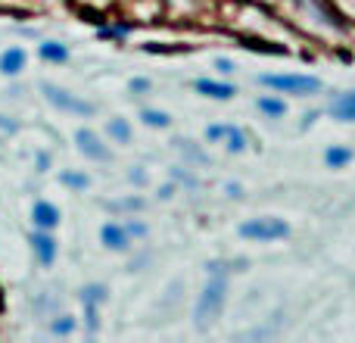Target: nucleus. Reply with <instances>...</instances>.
Masks as SVG:
<instances>
[{
  "label": "nucleus",
  "mask_w": 355,
  "mask_h": 343,
  "mask_svg": "<svg viewBox=\"0 0 355 343\" xmlns=\"http://www.w3.org/2000/svg\"><path fill=\"white\" fill-rule=\"evenodd\" d=\"M106 209H112V212H141L144 206H147V200L144 196H119V200H110L103 203Z\"/></svg>",
  "instance_id": "2eb2a0df"
},
{
  "label": "nucleus",
  "mask_w": 355,
  "mask_h": 343,
  "mask_svg": "<svg viewBox=\"0 0 355 343\" xmlns=\"http://www.w3.org/2000/svg\"><path fill=\"white\" fill-rule=\"evenodd\" d=\"M125 221V228H128V234L135 240H147L150 237V225L144 219H137V215H128V219H122Z\"/></svg>",
  "instance_id": "4be33fe9"
},
{
  "label": "nucleus",
  "mask_w": 355,
  "mask_h": 343,
  "mask_svg": "<svg viewBox=\"0 0 355 343\" xmlns=\"http://www.w3.org/2000/svg\"><path fill=\"white\" fill-rule=\"evenodd\" d=\"M75 144H78L81 153H85L87 160H94V162H110L112 160V153H110V147L103 144V137H100L97 131H91V128L75 131Z\"/></svg>",
  "instance_id": "423d86ee"
},
{
  "label": "nucleus",
  "mask_w": 355,
  "mask_h": 343,
  "mask_svg": "<svg viewBox=\"0 0 355 343\" xmlns=\"http://www.w3.org/2000/svg\"><path fill=\"white\" fill-rule=\"evenodd\" d=\"M100 244L112 253H125V250H131L135 237L128 234L125 221H103V228H100Z\"/></svg>",
  "instance_id": "0eeeda50"
},
{
  "label": "nucleus",
  "mask_w": 355,
  "mask_h": 343,
  "mask_svg": "<svg viewBox=\"0 0 355 343\" xmlns=\"http://www.w3.org/2000/svg\"><path fill=\"white\" fill-rule=\"evenodd\" d=\"M19 131V122L16 119H10V116H0V137H6V135H16Z\"/></svg>",
  "instance_id": "cd10ccee"
},
{
  "label": "nucleus",
  "mask_w": 355,
  "mask_h": 343,
  "mask_svg": "<svg viewBox=\"0 0 355 343\" xmlns=\"http://www.w3.org/2000/svg\"><path fill=\"white\" fill-rule=\"evenodd\" d=\"M41 94H44V100H47L50 106H56V110H62V112H72V116L87 119V116H94V112H97V106H94L91 100H81L78 94L66 91V87L53 85V81H44Z\"/></svg>",
  "instance_id": "f03ea898"
},
{
  "label": "nucleus",
  "mask_w": 355,
  "mask_h": 343,
  "mask_svg": "<svg viewBox=\"0 0 355 343\" xmlns=\"http://www.w3.org/2000/svg\"><path fill=\"white\" fill-rule=\"evenodd\" d=\"M331 116L340 119V122H355V91H346V94H340V97H334Z\"/></svg>",
  "instance_id": "f8f14e48"
},
{
  "label": "nucleus",
  "mask_w": 355,
  "mask_h": 343,
  "mask_svg": "<svg viewBox=\"0 0 355 343\" xmlns=\"http://www.w3.org/2000/svg\"><path fill=\"white\" fill-rule=\"evenodd\" d=\"M37 53L47 62H66L69 60V47L62 41H41L37 44Z\"/></svg>",
  "instance_id": "ddd939ff"
},
{
  "label": "nucleus",
  "mask_w": 355,
  "mask_h": 343,
  "mask_svg": "<svg viewBox=\"0 0 355 343\" xmlns=\"http://www.w3.org/2000/svg\"><path fill=\"white\" fill-rule=\"evenodd\" d=\"M227 196H240V184H227Z\"/></svg>",
  "instance_id": "473e14b6"
},
{
  "label": "nucleus",
  "mask_w": 355,
  "mask_h": 343,
  "mask_svg": "<svg viewBox=\"0 0 355 343\" xmlns=\"http://www.w3.org/2000/svg\"><path fill=\"white\" fill-rule=\"evenodd\" d=\"M150 87H153L150 85V78H131L128 81V91L137 94V97H141V94H150Z\"/></svg>",
  "instance_id": "a878e982"
},
{
  "label": "nucleus",
  "mask_w": 355,
  "mask_h": 343,
  "mask_svg": "<svg viewBox=\"0 0 355 343\" xmlns=\"http://www.w3.org/2000/svg\"><path fill=\"white\" fill-rule=\"evenodd\" d=\"M290 234V225L284 219L275 215H265V219H250L240 225V237L256 240V244H271V240H281Z\"/></svg>",
  "instance_id": "20e7f679"
},
{
  "label": "nucleus",
  "mask_w": 355,
  "mask_h": 343,
  "mask_svg": "<svg viewBox=\"0 0 355 343\" xmlns=\"http://www.w3.org/2000/svg\"><path fill=\"white\" fill-rule=\"evenodd\" d=\"M78 300H81V306H103L106 303V287L103 284H85L81 294H78Z\"/></svg>",
  "instance_id": "f3484780"
},
{
  "label": "nucleus",
  "mask_w": 355,
  "mask_h": 343,
  "mask_svg": "<svg viewBox=\"0 0 355 343\" xmlns=\"http://www.w3.org/2000/svg\"><path fill=\"white\" fill-rule=\"evenodd\" d=\"M141 122L147 125V128H168V125H172V116L162 110H141Z\"/></svg>",
  "instance_id": "aec40b11"
},
{
  "label": "nucleus",
  "mask_w": 355,
  "mask_h": 343,
  "mask_svg": "<svg viewBox=\"0 0 355 343\" xmlns=\"http://www.w3.org/2000/svg\"><path fill=\"white\" fill-rule=\"evenodd\" d=\"M227 275H231V262H215L206 265V287L200 290L196 296V306H193V325L196 331H209V328L218 321L221 309L227 303Z\"/></svg>",
  "instance_id": "f257e3e1"
},
{
  "label": "nucleus",
  "mask_w": 355,
  "mask_h": 343,
  "mask_svg": "<svg viewBox=\"0 0 355 343\" xmlns=\"http://www.w3.org/2000/svg\"><path fill=\"white\" fill-rule=\"evenodd\" d=\"M147 172H144L141 166H131V172H128V181L135 184V187H144V184H147Z\"/></svg>",
  "instance_id": "bb28decb"
},
{
  "label": "nucleus",
  "mask_w": 355,
  "mask_h": 343,
  "mask_svg": "<svg viewBox=\"0 0 355 343\" xmlns=\"http://www.w3.org/2000/svg\"><path fill=\"white\" fill-rule=\"evenodd\" d=\"M175 150H181V153L187 156L190 162H200V166H206V162H209V156L202 153L200 147H193V144H190V141H175Z\"/></svg>",
  "instance_id": "5701e85b"
},
{
  "label": "nucleus",
  "mask_w": 355,
  "mask_h": 343,
  "mask_svg": "<svg viewBox=\"0 0 355 343\" xmlns=\"http://www.w3.org/2000/svg\"><path fill=\"white\" fill-rule=\"evenodd\" d=\"M144 262H150L147 253H141L137 259H131V262H128V271H141V265H144Z\"/></svg>",
  "instance_id": "2f4dec72"
},
{
  "label": "nucleus",
  "mask_w": 355,
  "mask_h": 343,
  "mask_svg": "<svg viewBox=\"0 0 355 343\" xmlns=\"http://www.w3.org/2000/svg\"><path fill=\"white\" fill-rule=\"evenodd\" d=\"M31 221H35V228L53 231V228L60 225V209H56V203H50V200H37L35 206H31Z\"/></svg>",
  "instance_id": "1a4fd4ad"
},
{
  "label": "nucleus",
  "mask_w": 355,
  "mask_h": 343,
  "mask_svg": "<svg viewBox=\"0 0 355 343\" xmlns=\"http://www.w3.org/2000/svg\"><path fill=\"white\" fill-rule=\"evenodd\" d=\"M131 35L128 25H110V28H97V37H116V41H125Z\"/></svg>",
  "instance_id": "b1692460"
},
{
  "label": "nucleus",
  "mask_w": 355,
  "mask_h": 343,
  "mask_svg": "<svg viewBox=\"0 0 355 343\" xmlns=\"http://www.w3.org/2000/svg\"><path fill=\"white\" fill-rule=\"evenodd\" d=\"M106 131H110V137L116 144H131V125H128V119H122V116H116V119H110L106 122Z\"/></svg>",
  "instance_id": "4468645a"
},
{
  "label": "nucleus",
  "mask_w": 355,
  "mask_h": 343,
  "mask_svg": "<svg viewBox=\"0 0 355 343\" xmlns=\"http://www.w3.org/2000/svg\"><path fill=\"white\" fill-rule=\"evenodd\" d=\"M60 184L62 187H72V190H87L91 187V178H87L85 172H62Z\"/></svg>",
  "instance_id": "412c9836"
},
{
  "label": "nucleus",
  "mask_w": 355,
  "mask_h": 343,
  "mask_svg": "<svg viewBox=\"0 0 355 343\" xmlns=\"http://www.w3.org/2000/svg\"><path fill=\"white\" fill-rule=\"evenodd\" d=\"M50 162H53V160H50V153H44V150L35 156V169H37V172H47V169H50Z\"/></svg>",
  "instance_id": "c756f323"
},
{
  "label": "nucleus",
  "mask_w": 355,
  "mask_h": 343,
  "mask_svg": "<svg viewBox=\"0 0 355 343\" xmlns=\"http://www.w3.org/2000/svg\"><path fill=\"white\" fill-rule=\"evenodd\" d=\"M256 106H259V112H265L268 119H281L284 112H287V103H284L281 97H271V94L259 97V100H256Z\"/></svg>",
  "instance_id": "dca6fc26"
},
{
  "label": "nucleus",
  "mask_w": 355,
  "mask_h": 343,
  "mask_svg": "<svg viewBox=\"0 0 355 343\" xmlns=\"http://www.w3.org/2000/svg\"><path fill=\"white\" fill-rule=\"evenodd\" d=\"M31 250H35V259L44 265V269H50V265L56 262V237L50 231H44V228H37L35 234H31Z\"/></svg>",
  "instance_id": "6e6552de"
},
{
  "label": "nucleus",
  "mask_w": 355,
  "mask_h": 343,
  "mask_svg": "<svg viewBox=\"0 0 355 343\" xmlns=\"http://www.w3.org/2000/svg\"><path fill=\"white\" fill-rule=\"evenodd\" d=\"M175 194H178V181H172V184H162L159 194H156V196H159V200H172Z\"/></svg>",
  "instance_id": "c85d7f7f"
},
{
  "label": "nucleus",
  "mask_w": 355,
  "mask_h": 343,
  "mask_svg": "<svg viewBox=\"0 0 355 343\" xmlns=\"http://www.w3.org/2000/svg\"><path fill=\"white\" fill-rule=\"evenodd\" d=\"M193 87H196V94L212 97V100H231L234 94H237L234 85H227V81H215V78H196Z\"/></svg>",
  "instance_id": "9b49d317"
},
{
  "label": "nucleus",
  "mask_w": 355,
  "mask_h": 343,
  "mask_svg": "<svg viewBox=\"0 0 355 343\" xmlns=\"http://www.w3.org/2000/svg\"><path fill=\"white\" fill-rule=\"evenodd\" d=\"M259 85L277 94H296V97L321 91V78H315V75H259Z\"/></svg>",
  "instance_id": "7ed1b4c3"
},
{
  "label": "nucleus",
  "mask_w": 355,
  "mask_h": 343,
  "mask_svg": "<svg viewBox=\"0 0 355 343\" xmlns=\"http://www.w3.org/2000/svg\"><path fill=\"white\" fill-rule=\"evenodd\" d=\"M75 328H78V321H75L72 315H53V319H50V325H47V331L56 334V337H66V334H72Z\"/></svg>",
  "instance_id": "6ab92c4d"
},
{
  "label": "nucleus",
  "mask_w": 355,
  "mask_h": 343,
  "mask_svg": "<svg viewBox=\"0 0 355 343\" xmlns=\"http://www.w3.org/2000/svg\"><path fill=\"white\" fill-rule=\"evenodd\" d=\"M172 181H178V184H184V187H200V181H196V175H190L184 166H178V169H172Z\"/></svg>",
  "instance_id": "393cba45"
},
{
  "label": "nucleus",
  "mask_w": 355,
  "mask_h": 343,
  "mask_svg": "<svg viewBox=\"0 0 355 343\" xmlns=\"http://www.w3.org/2000/svg\"><path fill=\"white\" fill-rule=\"evenodd\" d=\"M324 162H327L331 169L349 166V162H352V150H349V147H327V150H324Z\"/></svg>",
  "instance_id": "a211bd4d"
},
{
  "label": "nucleus",
  "mask_w": 355,
  "mask_h": 343,
  "mask_svg": "<svg viewBox=\"0 0 355 343\" xmlns=\"http://www.w3.org/2000/svg\"><path fill=\"white\" fill-rule=\"evenodd\" d=\"M206 137L212 144H225L231 153H243L246 144H250V141H246V131L237 128V125H209Z\"/></svg>",
  "instance_id": "39448f33"
},
{
  "label": "nucleus",
  "mask_w": 355,
  "mask_h": 343,
  "mask_svg": "<svg viewBox=\"0 0 355 343\" xmlns=\"http://www.w3.org/2000/svg\"><path fill=\"white\" fill-rule=\"evenodd\" d=\"M215 69H218L221 75H231V72H234V62L225 60V56H218V60H215Z\"/></svg>",
  "instance_id": "7c9ffc66"
},
{
  "label": "nucleus",
  "mask_w": 355,
  "mask_h": 343,
  "mask_svg": "<svg viewBox=\"0 0 355 343\" xmlns=\"http://www.w3.org/2000/svg\"><path fill=\"white\" fill-rule=\"evenodd\" d=\"M25 62H28L25 47H6L3 53H0V72H3L6 78H16V75H22Z\"/></svg>",
  "instance_id": "9d476101"
}]
</instances>
